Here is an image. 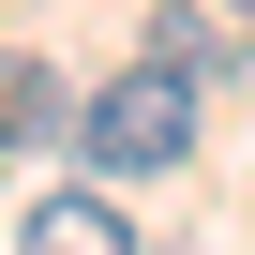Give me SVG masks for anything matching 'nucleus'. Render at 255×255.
<instances>
[{"mask_svg":"<svg viewBox=\"0 0 255 255\" xmlns=\"http://www.w3.org/2000/svg\"><path fill=\"white\" fill-rule=\"evenodd\" d=\"M225 15H240V30H255V0H225Z\"/></svg>","mask_w":255,"mask_h":255,"instance_id":"obj_3","label":"nucleus"},{"mask_svg":"<svg viewBox=\"0 0 255 255\" xmlns=\"http://www.w3.org/2000/svg\"><path fill=\"white\" fill-rule=\"evenodd\" d=\"M75 150H90V165H135V180L180 165V150H195V75H165V60L105 75V90L75 105Z\"/></svg>","mask_w":255,"mask_h":255,"instance_id":"obj_1","label":"nucleus"},{"mask_svg":"<svg viewBox=\"0 0 255 255\" xmlns=\"http://www.w3.org/2000/svg\"><path fill=\"white\" fill-rule=\"evenodd\" d=\"M15 255H135V225L75 180V195H45V210H30V240H15Z\"/></svg>","mask_w":255,"mask_h":255,"instance_id":"obj_2","label":"nucleus"}]
</instances>
